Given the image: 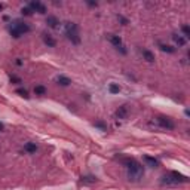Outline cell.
Masks as SVG:
<instances>
[{
  "label": "cell",
  "instance_id": "cell-1",
  "mask_svg": "<svg viewBox=\"0 0 190 190\" xmlns=\"http://www.w3.org/2000/svg\"><path fill=\"white\" fill-rule=\"evenodd\" d=\"M122 164L126 165L129 181H140L144 175V166L135 159H122Z\"/></svg>",
  "mask_w": 190,
  "mask_h": 190
},
{
  "label": "cell",
  "instance_id": "cell-2",
  "mask_svg": "<svg viewBox=\"0 0 190 190\" xmlns=\"http://www.w3.org/2000/svg\"><path fill=\"white\" fill-rule=\"evenodd\" d=\"M189 178L177 171H171L169 174H166L162 177V183L164 184H178V183H187Z\"/></svg>",
  "mask_w": 190,
  "mask_h": 190
},
{
  "label": "cell",
  "instance_id": "cell-3",
  "mask_svg": "<svg viewBox=\"0 0 190 190\" xmlns=\"http://www.w3.org/2000/svg\"><path fill=\"white\" fill-rule=\"evenodd\" d=\"M66 36H67V39L70 40L71 43H74V45H79V43H80L79 30H77V25L74 23L66 24Z\"/></svg>",
  "mask_w": 190,
  "mask_h": 190
},
{
  "label": "cell",
  "instance_id": "cell-4",
  "mask_svg": "<svg viewBox=\"0 0 190 190\" xmlns=\"http://www.w3.org/2000/svg\"><path fill=\"white\" fill-rule=\"evenodd\" d=\"M28 31H30V25L25 23H20V21L14 23V25L11 27V36L15 39L21 37L24 33H28Z\"/></svg>",
  "mask_w": 190,
  "mask_h": 190
},
{
  "label": "cell",
  "instance_id": "cell-5",
  "mask_svg": "<svg viewBox=\"0 0 190 190\" xmlns=\"http://www.w3.org/2000/svg\"><path fill=\"white\" fill-rule=\"evenodd\" d=\"M107 40L113 45V46L116 48L118 51H120L123 55L126 54V49H125V46H123V43H122V39L119 37V36H116V34H107Z\"/></svg>",
  "mask_w": 190,
  "mask_h": 190
},
{
  "label": "cell",
  "instance_id": "cell-6",
  "mask_svg": "<svg viewBox=\"0 0 190 190\" xmlns=\"http://www.w3.org/2000/svg\"><path fill=\"white\" fill-rule=\"evenodd\" d=\"M156 122H158V125H159L161 128H164V129H174V128H175L172 119L166 118V116H158V118H156Z\"/></svg>",
  "mask_w": 190,
  "mask_h": 190
},
{
  "label": "cell",
  "instance_id": "cell-7",
  "mask_svg": "<svg viewBox=\"0 0 190 190\" xmlns=\"http://www.w3.org/2000/svg\"><path fill=\"white\" fill-rule=\"evenodd\" d=\"M28 8L33 11V12H39V14H46V6L42 3V2H30L28 3Z\"/></svg>",
  "mask_w": 190,
  "mask_h": 190
},
{
  "label": "cell",
  "instance_id": "cell-8",
  "mask_svg": "<svg viewBox=\"0 0 190 190\" xmlns=\"http://www.w3.org/2000/svg\"><path fill=\"white\" fill-rule=\"evenodd\" d=\"M46 24H48V27H51V28H57V27L60 25V20H58L57 17L51 15V17L46 18Z\"/></svg>",
  "mask_w": 190,
  "mask_h": 190
},
{
  "label": "cell",
  "instance_id": "cell-9",
  "mask_svg": "<svg viewBox=\"0 0 190 190\" xmlns=\"http://www.w3.org/2000/svg\"><path fill=\"white\" fill-rule=\"evenodd\" d=\"M142 159H144L146 165L150 166V168H156V166L159 165V162H158V161H156L155 158H152V156H147V155H146V156H144Z\"/></svg>",
  "mask_w": 190,
  "mask_h": 190
},
{
  "label": "cell",
  "instance_id": "cell-10",
  "mask_svg": "<svg viewBox=\"0 0 190 190\" xmlns=\"http://www.w3.org/2000/svg\"><path fill=\"white\" fill-rule=\"evenodd\" d=\"M97 181H98V178L94 177V175H85V177L80 178V183H82V184H94Z\"/></svg>",
  "mask_w": 190,
  "mask_h": 190
},
{
  "label": "cell",
  "instance_id": "cell-11",
  "mask_svg": "<svg viewBox=\"0 0 190 190\" xmlns=\"http://www.w3.org/2000/svg\"><path fill=\"white\" fill-rule=\"evenodd\" d=\"M43 42H45V43H46L49 48H54L55 45H57L55 39H54L51 34H48V33H45V34H43Z\"/></svg>",
  "mask_w": 190,
  "mask_h": 190
},
{
  "label": "cell",
  "instance_id": "cell-12",
  "mask_svg": "<svg viewBox=\"0 0 190 190\" xmlns=\"http://www.w3.org/2000/svg\"><path fill=\"white\" fill-rule=\"evenodd\" d=\"M116 116H118L119 119H126V116H128V107H126V106L119 107L118 112H116Z\"/></svg>",
  "mask_w": 190,
  "mask_h": 190
},
{
  "label": "cell",
  "instance_id": "cell-13",
  "mask_svg": "<svg viewBox=\"0 0 190 190\" xmlns=\"http://www.w3.org/2000/svg\"><path fill=\"white\" fill-rule=\"evenodd\" d=\"M142 57H144V60H146L147 63H155V55H153V52H150V51H147V49H142Z\"/></svg>",
  "mask_w": 190,
  "mask_h": 190
},
{
  "label": "cell",
  "instance_id": "cell-14",
  "mask_svg": "<svg viewBox=\"0 0 190 190\" xmlns=\"http://www.w3.org/2000/svg\"><path fill=\"white\" fill-rule=\"evenodd\" d=\"M24 150H25L27 153H36V152H37V146H36L34 142H25V144H24Z\"/></svg>",
  "mask_w": 190,
  "mask_h": 190
},
{
  "label": "cell",
  "instance_id": "cell-15",
  "mask_svg": "<svg viewBox=\"0 0 190 190\" xmlns=\"http://www.w3.org/2000/svg\"><path fill=\"white\" fill-rule=\"evenodd\" d=\"M57 82H58V85H61V86H69L71 83V80L69 77H66V76H58V77H57Z\"/></svg>",
  "mask_w": 190,
  "mask_h": 190
},
{
  "label": "cell",
  "instance_id": "cell-16",
  "mask_svg": "<svg viewBox=\"0 0 190 190\" xmlns=\"http://www.w3.org/2000/svg\"><path fill=\"white\" fill-rule=\"evenodd\" d=\"M172 39H174V42H175L178 46H184V45H186V39H184V37H181V36L174 34V36H172Z\"/></svg>",
  "mask_w": 190,
  "mask_h": 190
},
{
  "label": "cell",
  "instance_id": "cell-17",
  "mask_svg": "<svg viewBox=\"0 0 190 190\" xmlns=\"http://www.w3.org/2000/svg\"><path fill=\"white\" fill-rule=\"evenodd\" d=\"M159 48H161V51H164V52H168V54H174V52H175V48L169 46V45H164V43H159Z\"/></svg>",
  "mask_w": 190,
  "mask_h": 190
},
{
  "label": "cell",
  "instance_id": "cell-18",
  "mask_svg": "<svg viewBox=\"0 0 190 190\" xmlns=\"http://www.w3.org/2000/svg\"><path fill=\"white\" fill-rule=\"evenodd\" d=\"M34 94L36 95H45L46 94V88H45L43 85H37V86H34Z\"/></svg>",
  "mask_w": 190,
  "mask_h": 190
},
{
  "label": "cell",
  "instance_id": "cell-19",
  "mask_svg": "<svg viewBox=\"0 0 190 190\" xmlns=\"http://www.w3.org/2000/svg\"><path fill=\"white\" fill-rule=\"evenodd\" d=\"M109 91H110V94H119V92H120V86L116 85V83H110Z\"/></svg>",
  "mask_w": 190,
  "mask_h": 190
},
{
  "label": "cell",
  "instance_id": "cell-20",
  "mask_svg": "<svg viewBox=\"0 0 190 190\" xmlns=\"http://www.w3.org/2000/svg\"><path fill=\"white\" fill-rule=\"evenodd\" d=\"M15 92L20 95V97H24V98H28V97H30V95H28V91H27V89H24V88H18Z\"/></svg>",
  "mask_w": 190,
  "mask_h": 190
},
{
  "label": "cell",
  "instance_id": "cell-21",
  "mask_svg": "<svg viewBox=\"0 0 190 190\" xmlns=\"http://www.w3.org/2000/svg\"><path fill=\"white\" fill-rule=\"evenodd\" d=\"M94 125L97 126V128H100L101 131H107V125H106L104 122H101V120H97V122H95Z\"/></svg>",
  "mask_w": 190,
  "mask_h": 190
},
{
  "label": "cell",
  "instance_id": "cell-22",
  "mask_svg": "<svg viewBox=\"0 0 190 190\" xmlns=\"http://www.w3.org/2000/svg\"><path fill=\"white\" fill-rule=\"evenodd\" d=\"M183 33H184V39H187V37H190V28L189 25H183Z\"/></svg>",
  "mask_w": 190,
  "mask_h": 190
},
{
  "label": "cell",
  "instance_id": "cell-23",
  "mask_svg": "<svg viewBox=\"0 0 190 190\" xmlns=\"http://www.w3.org/2000/svg\"><path fill=\"white\" fill-rule=\"evenodd\" d=\"M21 12H23V15H27V17H28V15H31V12H33V11H31L30 8H23V9H21Z\"/></svg>",
  "mask_w": 190,
  "mask_h": 190
},
{
  "label": "cell",
  "instance_id": "cell-24",
  "mask_svg": "<svg viewBox=\"0 0 190 190\" xmlns=\"http://www.w3.org/2000/svg\"><path fill=\"white\" fill-rule=\"evenodd\" d=\"M11 82H17V83H21V79H20V77H17V76H14V74H11Z\"/></svg>",
  "mask_w": 190,
  "mask_h": 190
},
{
  "label": "cell",
  "instance_id": "cell-25",
  "mask_svg": "<svg viewBox=\"0 0 190 190\" xmlns=\"http://www.w3.org/2000/svg\"><path fill=\"white\" fill-rule=\"evenodd\" d=\"M118 20H119V21H120L122 24H123V25H126V24H128V20H126V18H123L122 15H118Z\"/></svg>",
  "mask_w": 190,
  "mask_h": 190
},
{
  "label": "cell",
  "instance_id": "cell-26",
  "mask_svg": "<svg viewBox=\"0 0 190 190\" xmlns=\"http://www.w3.org/2000/svg\"><path fill=\"white\" fill-rule=\"evenodd\" d=\"M89 6H97V3H94V2H86Z\"/></svg>",
  "mask_w": 190,
  "mask_h": 190
},
{
  "label": "cell",
  "instance_id": "cell-27",
  "mask_svg": "<svg viewBox=\"0 0 190 190\" xmlns=\"http://www.w3.org/2000/svg\"><path fill=\"white\" fill-rule=\"evenodd\" d=\"M17 66H23V61L21 60H17Z\"/></svg>",
  "mask_w": 190,
  "mask_h": 190
},
{
  "label": "cell",
  "instance_id": "cell-28",
  "mask_svg": "<svg viewBox=\"0 0 190 190\" xmlns=\"http://www.w3.org/2000/svg\"><path fill=\"white\" fill-rule=\"evenodd\" d=\"M3 8H5V5H3V3H0V12L3 11Z\"/></svg>",
  "mask_w": 190,
  "mask_h": 190
},
{
  "label": "cell",
  "instance_id": "cell-29",
  "mask_svg": "<svg viewBox=\"0 0 190 190\" xmlns=\"http://www.w3.org/2000/svg\"><path fill=\"white\" fill-rule=\"evenodd\" d=\"M5 129V126H3V123H0V131H3Z\"/></svg>",
  "mask_w": 190,
  "mask_h": 190
}]
</instances>
